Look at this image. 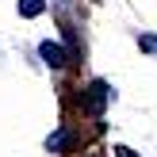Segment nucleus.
I'll return each instance as SVG.
<instances>
[{
    "label": "nucleus",
    "mask_w": 157,
    "mask_h": 157,
    "mask_svg": "<svg viewBox=\"0 0 157 157\" xmlns=\"http://www.w3.org/2000/svg\"><path fill=\"white\" fill-rule=\"evenodd\" d=\"M65 142H69V138H65V134H61V130H58V134L50 138V150H65Z\"/></svg>",
    "instance_id": "20e7f679"
},
{
    "label": "nucleus",
    "mask_w": 157,
    "mask_h": 157,
    "mask_svg": "<svg viewBox=\"0 0 157 157\" xmlns=\"http://www.w3.org/2000/svg\"><path fill=\"white\" fill-rule=\"evenodd\" d=\"M104 100H107V88H104V84H92V107H100V104H104Z\"/></svg>",
    "instance_id": "7ed1b4c3"
},
{
    "label": "nucleus",
    "mask_w": 157,
    "mask_h": 157,
    "mask_svg": "<svg viewBox=\"0 0 157 157\" xmlns=\"http://www.w3.org/2000/svg\"><path fill=\"white\" fill-rule=\"evenodd\" d=\"M115 153H119V157H134V153L127 150V146H119V150H115Z\"/></svg>",
    "instance_id": "39448f33"
},
{
    "label": "nucleus",
    "mask_w": 157,
    "mask_h": 157,
    "mask_svg": "<svg viewBox=\"0 0 157 157\" xmlns=\"http://www.w3.org/2000/svg\"><path fill=\"white\" fill-rule=\"evenodd\" d=\"M38 54H42V61H46V65H54V69H61V65H65V50H61V46L58 42H42V46H38Z\"/></svg>",
    "instance_id": "f257e3e1"
},
{
    "label": "nucleus",
    "mask_w": 157,
    "mask_h": 157,
    "mask_svg": "<svg viewBox=\"0 0 157 157\" xmlns=\"http://www.w3.org/2000/svg\"><path fill=\"white\" fill-rule=\"evenodd\" d=\"M42 0H19V15H27V19H35V15H42Z\"/></svg>",
    "instance_id": "f03ea898"
}]
</instances>
